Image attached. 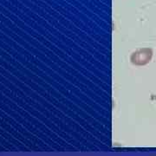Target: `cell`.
I'll return each instance as SVG.
<instances>
[{
	"label": "cell",
	"instance_id": "cell-1",
	"mask_svg": "<svg viewBox=\"0 0 156 156\" xmlns=\"http://www.w3.org/2000/svg\"><path fill=\"white\" fill-rule=\"evenodd\" d=\"M152 56V50L148 49L145 50H140L137 52H134L131 57L132 62L134 64H145L148 60L151 59Z\"/></svg>",
	"mask_w": 156,
	"mask_h": 156
}]
</instances>
